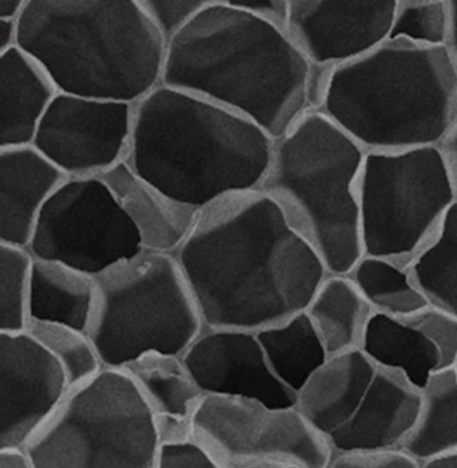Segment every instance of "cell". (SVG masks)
Masks as SVG:
<instances>
[{"instance_id":"1","label":"cell","mask_w":457,"mask_h":468,"mask_svg":"<svg viewBox=\"0 0 457 468\" xmlns=\"http://www.w3.org/2000/svg\"><path fill=\"white\" fill-rule=\"evenodd\" d=\"M204 330L258 333L306 312L327 270L260 189L199 211L175 252Z\"/></svg>"},{"instance_id":"2","label":"cell","mask_w":457,"mask_h":468,"mask_svg":"<svg viewBox=\"0 0 457 468\" xmlns=\"http://www.w3.org/2000/svg\"><path fill=\"white\" fill-rule=\"evenodd\" d=\"M312 66L286 31L214 0L166 46L161 85L283 137L310 111Z\"/></svg>"},{"instance_id":"3","label":"cell","mask_w":457,"mask_h":468,"mask_svg":"<svg viewBox=\"0 0 457 468\" xmlns=\"http://www.w3.org/2000/svg\"><path fill=\"white\" fill-rule=\"evenodd\" d=\"M133 111L125 163L176 202L200 211L263 182L275 140L254 122L164 85Z\"/></svg>"},{"instance_id":"4","label":"cell","mask_w":457,"mask_h":468,"mask_svg":"<svg viewBox=\"0 0 457 468\" xmlns=\"http://www.w3.org/2000/svg\"><path fill=\"white\" fill-rule=\"evenodd\" d=\"M18 48L59 93L131 105L159 88L166 56L140 0H27Z\"/></svg>"},{"instance_id":"5","label":"cell","mask_w":457,"mask_h":468,"mask_svg":"<svg viewBox=\"0 0 457 468\" xmlns=\"http://www.w3.org/2000/svg\"><path fill=\"white\" fill-rule=\"evenodd\" d=\"M318 112L367 154L439 148L457 120L450 51L388 39L333 71Z\"/></svg>"},{"instance_id":"6","label":"cell","mask_w":457,"mask_h":468,"mask_svg":"<svg viewBox=\"0 0 457 468\" xmlns=\"http://www.w3.org/2000/svg\"><path fill=\"white\" fill-rule=\"evenodd\" d=\"M367 152L332 120L307 112L275 140L261 182L287 223L326 267L347 275L364 257L358 182Z\"/></svg>"},{"instance_id":"7","label":"cell","mask_w":457,"mask_h":468,"mask_svg":"<svg viewBox=\"0 0 457 468\" xmlns=\"http://www.w3.org/2000/svg\"><path fill=\"white\" fill-rule=\"evenodd\" d=\"M88 335L106 369L146 353L180 356L204 332L203 318L176 258L140 252L96 277Z\"/></svg>"},{"instance_id":"8","label":"cell","mask_w":457,"mask_h":468,"mask_svg":"<svg viewBox=\"0 0 457 468\" xmlns=\"http://www.w3.org/2000/svg\"><path fill=\"white\" fill-rule=\"evenodd\" d=\"M154 413L123 370H102L69 390L26 452L34 468H154Z\"/></svg>"},{"instance_id":"9","label":"cell","mask_w":457,"mask_h":468,"mask_svg":"<svg viewBox=\"0 0 457 468\" xmlns=\"http://www.w3.org/2000/svg\"><path fill=\"white\" fill-rule=\"evenodd\" d=\"M297 408L335 455L401 448L420 390L359 349L329 358L298 393Z\"/></svg>"},{"instance_id":"10","label":"cell","mask_w":457,"mask_h":468,"mask_svg":"<svg viewBox=\"0 0 457 468\" xmlns=\"http://www.w3.org/2000/svg\"><path fill=\"white\" fill-rule=\"evenodd\" d=\"M364 255L404 267L438 235L456 195L438 146L367 154L358 182Z\"/></svg>"},{"instance_id":"11","label":"cell","mask_w":457,"mask_h":468,"mask_svg":"<svg viewBox=\"0 0 457 468\" xmlns=\"http://www.w3.org/2000/svg\"><path fill=\"white\" fill-rule=\"evenodd\" d=\"M194 441L220 468H327L332 448L297 407L204 396Z\"/></svg>"},{"instance_id":"12","label":"cell","mask_w":457,"mask_h":468,"mask_svg":"<svg viewBox=\"0 0 457 468\" xmlns=\"http://www.w3.org/2000/svg\"><path fill=\"white\" fill-rule=\"evenodd\" d=\"M28 251L96 278L143 249L108 184L90 177L59 186L40 212Z\"/></svg>"},{"instance_id":"13","label":"cell","mask_w":457,"mask_h":468,"mask_svg":"<svg viewBox=\"0 0 457 468\" xmlns=\"http://www.w3.org/2000/svg\"><path fill=\"white\" fill-rule=\"evenodd\" d=\"M133 105L59 93L33 145L69 179L102 177L125 163L133 132Z\"/></svg>"},{"instance_id":"14","label":"cell","mask_w":457,"mask_h":468,"mask_svg":"<svg viewBox=\"0 0 457 468\" xmlns=\"http://www.w3.org/2000/svg\"><path fill=\"white\" fill-rule=\"evenodd\" d=\"M398 0H289L287 36L314 68L364 58L389 38Z\"/></svg>"},{"instance_id":"15","label":"cell","mask_w":457,"mask_h":468,"mask_svg":"<svg viewBox=\"0 0 457 468\" xmlns=\"http://www.w3.org/2000/svg\"><path fill=\"white\" fill-rule=\"evenodd\" d=\"M56 358L27 333H0V448H26L68 395Z\"/></svg>"},{"instance_id":"16","label":"cell","mask_w":457,"mask_h":468,"mask_svg":"<svg viewBox=\"0 0 457 468\" xmlns=\"http://www.w3.org/2000/svg\"><path fill=\"white\" fill-rule=\"evenodd\" d=\"M183 361L204 395L247 399L270 408L297 407L298 396L272 373L257 333L204 330Z\"/></svg>"},{"instance_id":"17","label":"cell","mask_w":457,"mask_h":468,"mask_svg":"<svg viewBox=\"0 0 457 468\" xmlns=\"http://www.w3.org/2000/svg\"><path fill=\"white\" fill-rule=\"evenodd\" d=\"M66 180L34 145L0 148V243L28 249L40 212Z\"/></svg>"},{"instance_id":"18","label":"cell","mask_w":457,"mask_h":468,"mask_svg":"<svg viewBox=\"0 0 457 468\" xmlns=\"http://www.w3.org/2000/svg\"><path fill=\"white\" fill-rule=\"evenodd\" d=\"M102 180L136 227L145 251L174 255L186 242L199 209L172 199L126 163L103 175Z\"/></svg>"},{"instance_id":"19","label":"cell","mask_w":457,"mask_h":468,"mask_svg":"<svg viewBox=\"0 0 457 468\" xmlns=\"http://www.w3.org/2000/svg\"><path fill=\"white\" fill-rule=\"evenodd\" d=\"M59 90L45 69L20 48L0 56V148L33 145Z\"/></svg>"},{"instance_id":"20","label":"cell","mask_w":457,"mask_h":468,"mask_svg":"<svg viewBox=\"0 0 457 468\" xmlns=\"http://www.w3.org/2000/svg\"><path fill=\"white\" fill-rule=\"evenodd\" d=\"M96 297V278L63 263L34 258L28 321L58 324L88 335Z\"/></svg>"},{"instance_id":"21","label":"cell","mask_w":457,"mask_h":468,"mask_svg":"<svg viewBox=\"0 0 457 468\" xmlns=\"http://www.w3.org/2000/svg\"><path fill=\"white\" fill-rule=\"evenodd\" d=\"M361 350L378 366L404 376L419 390L445 369L439 347L412 317L401 320L375 313Z\"/></svg>"},{"instance_id":"22","label":"cell","mask_w":457,"mask_h":468,"mask_svg":"<svg viewBox=\"0 0 457 468\" xmlns=\"http://www.w3.org/2000/svg\"><path fill=\"white\" fill-rule=\"evenodd\" d=\"M306 314L332 358L361 349L375 312L349 275L327 274Z\"/></svg>"},{"instance_id":"23","label":"cell","mask_w":457,"mask_h":468,"mask_svg":"<svg viewBox=\"0 0 457 468\" xmlns=\"http://www.w3.org/2000/svg\"><path fill=\"white\" fill-rule=\"evenodd\" d=\"M401 448L421 464L457 452V367L440 370L420 389L418 418Z\"/></svg>"},{"instance_id":"24","label":"cell","mask_w":457,"mask_h":468,"mask_svg":"<svg viewBox=\"0 0 457 468\" xmlns=\"http://www.w3.org/2000/svg\"><path fill=\"white\" fill-rule=\"evenodd\" d=\"M154 416L194 419L204 392L180 356L151 352L122 369Z\"/></svg>"},{"instance_id":"25","label":"cell","mask_w":457,"mask_h":468,"mask_svg":"<svg viewBox=\"0 0 457 468\" xmlns=\"http://www.w3.org/2000/svg\"><path fill=\"white\" fill-rule=\"evenodd\" d=\"M257 335L272 373L297 396L329 360L306 312Z\"/></svg>"},{"instance_id":"26","label":"cell","mask_w":457,"mask_h":468,"mask_svg":"<svg viewBox=\"0 0 457 468\" xmlns=\"http://www.w3.org/2000/svg\"><path fill=\"white\" fill-rule=\"evenodd\" d=\"M347 275L377 314L404 320L430 306L408 267L392 261L364 255Z\"/></svg>"},{"instance_id":"27","label":"cell","mask_w":457,"mask_h":468,"mask_svg":"<svg viewBox=\"0 0 457 468\" xmlns=\"http://www.w3.org/2000/svg\"><path fill=\"white\" fill-rule=\"evenodd\" d=\"M408 271L430 306L457 318V202L435 239L409 263Z\"/></svg>"},{"instance_id":"28","label":"cell","mask_w":457,"mask_h":468,"mask_svg":"<svg viewBox=\"0 0 457 468\" xmlns=\"http://www.w3.org/2000/svg\"><path fill=\"white\" fill-rule=\"evenodd\" d=\"M26 333L56 358L70 389L88 383L103 369L99 353L86 333L40 321H28Z\"/></svg>"},{"instance_id":"29","label":"cell","mask_w":457,"mask_h":468,"mask_svg":"<svg viewBox=\"0 0 457 468\" xmlns=\"http://www.w3.org/2000/svg\"><path fill=\"white\" fill-rule=\"evenodd\" d=\"M33 263L28 249L0 243V333L26 332Z\"/></svg>"},{"instance_id":"30","label":"cell","mask_w":457,"mask_h":468,"mask_svg":"<svg viewBox=\"0 0 457 468\" xmlns=\"http://www.w3.org/2000/svg\"><path fill=\"white\" fill-rule=\"evenodd\" d=\"M450 30L448 0H398L388 39L424 48H447Z\"/></svg>"},{"instance_id":"31","label":"cell","mask_w":457,"mask_h":468,"mask_svg":"<svg viewBox=\"0 0 457 468\" xmlns=\"http://www.w3.org/2000/svg\"><path fill=\"white\" fill-rule=\"evenodd\" d=\"M214 0H140V5L168 46Z\"/></svg>"},{"instance_id":"32","label":"cell","mask_w":457,"mask_h":468,"mask_svg":"<svg viewBox=\"0 0 457 468\" xmlns=\"http://www.w3.org/2000/svg\"><path fill=\"white\" fill-rule=\"evenodd\" d=\"M412 318L439 347L445 369L457 367V318L455 315L436 307L428 306Z\"/></svg>"},{"instance_id":"33","label":"cell","mask_w":457,"mask_h":468,"mask_svg":"<svg viewBox=\"0 0 457 468\" xmlns=\"http://www.w3.org/2000/svg\"><path fill=\"white\" fill-rule=\"evenodd\" d=\"M327 468H422V464L402 448H387L337 453Z\"/></svg>"},{"instance_id":"34","label":"cell","mask_w":457,"mask_h":468,"mask_svg":"<svg viewBox=\"0 0 457 468\" xmlns=\"http://www.w3.org/2000/svg\"><path fill=\"white\" fill-rule=\"evenodd\" d=\"M154 468H220L195 441L160 446Z\"/></svg>"},{"instance_id":"35","label":"cell","mask_w":457,"mask_h":468,"mask_svg":"<svg viewBox=\"0 0 457 468\" xmlns=\"http://www.w3.org/2000/svg\"><path fill=\"white\" fill-rule=\"evenodd\" d=\"M228 3L287 33L289 0H228Z\"/></svg>"},{"instance_id":"36","label":"cell","mask_w":457,"mask_h":468,"mask_svg":"<svg viewBox=\"0 0 457 468\" xmlns=\"http://www.w3.org/2000/svg\"><path fill=\"white\" fill-rule=\"evenodd\" d=\"M154 419L160 446L194 441V419L166 415L154 416Z\"/></svg>"},{"instance_id":"37","label":"cell","mask_w":457,"mask_h":468,"mask_svg":"<svg viewBox=\"0 0 457 468\" xmlns=\"http://www.w3.org/2000/svg\"><path fill=\"white\" fill-rule=\"evenodd\" d=\"M439 149L440 152H441L445 165H447L448 174H450L451 182H452L457 202V120L456 122L453 123L452 128H451V131L448 132L445 139L440 144Z\"/></svg>"},{"instance_id":"38","label":"cell","mask_w":457,"mask_h":468,"mask_svg":"<svg viewBox=\"0 0 457 468\" xmlns=\"http://www.w3.org/2000/svg\"><path fill=\"white\" fill-rule=\"evenodd\" d=\"M0 468H34L25 448H0Z\"/></svg>"},{"instance_id":"39","label":"cell","mask_w":457,"mask_h":468,"mask_svg":"<svg viewBox=\"0 0 457 468\" xmlns=\"http://www.w3.org/2000/svg\"><path fill=\"white\" fill-rule=\"evenodd\" d=\"M19 21L0 19V56L11 48H18Z\"/></svg>"},{"instance_id":"40","label":"cell","mask_w":457,"mask_h":468,"mask_svg":"<svg viewBox=\"0 0 457 468\" xmlns=\"http://www.w3.org/2000/svg\"><path fill=\"white\" fill-rule=\"evenodd\" d=\"M27 0H0V19L19 21Z\"/></svg>"},{"instance_id":"41","label":"cell","mask_w":457,"mask_h":468,"mask_svg":"<svg viewBox=\"0 0 457 468\" xmlns=\"http://www.w3.org/2000/svg\"><path fill=\"white\" fill-rule=\"evenodd\" d=\"M448 3H450L451 30L447 48L457 71V0H448Z\"/></svg>"},{"instance_id":"42","label":"cell","mask_w":457,"mask_h":468,"mask_svg":"<svg viewBox=\"0 0 457 468\" xmlns=\"http://www.w3.org/2000/svg\"><path fill=\"white\" fill-rule=\"evenodd\" d=\"M422 468H457V452L438 461L430 462L422 464Z\"/></svg>"}]
</instances>
